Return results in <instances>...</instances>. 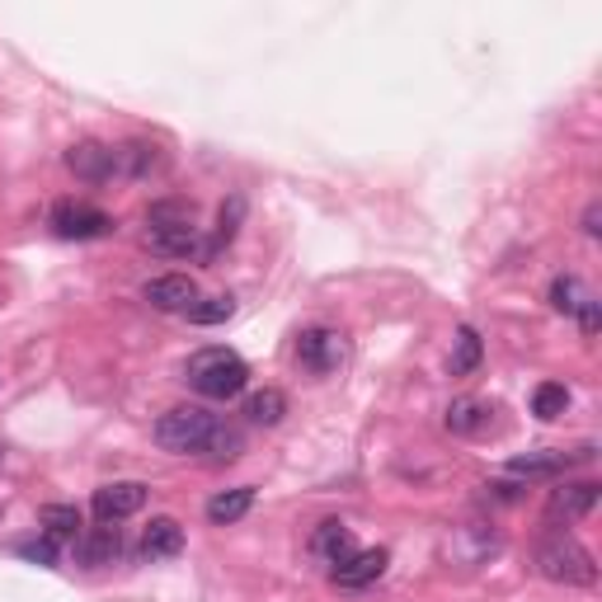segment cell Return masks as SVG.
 Listing matches in <instances>:
<instances>
[{"label": "cell", "instance_id": "cell-1", "mask_svg": "<svg viewBox=\"0 0 602 602\" xmlns=\"http://www.w3.org/2000/svg\"><path fill=\"white\" fill-rule=\"evenodd\" d=\"M147 250L165 254V260H189V254H203V236L193 226V203H179V198H165L147 212Z\"/></svg>", "mask_w": 602, "mask_h": 602}, {"label": "cell", "instance_id": "cell-2", "mask_svg": "<svg viewBox=\"0 0 602 602\" xmlns=\"http://www.w3.org/2000/svg\"><path fill=\"white\" fill-rule=\"evenodd\" d=\"M184 381H189L203 400H236L250 381V367H246V358L231 353V349H203V353L189 358Z\"/></svg>", "mask_w": 602, "mask_h": 602}, {"label": "cell", "instance_id": "cell-3", "mask_svg": "<svg viewBox=\"0 0 602 602\" xmlns=\"http://www.w3.org/2000/svg\"><path fill=\"white\" fill-rule=\"evenodd\" d=\"M217 414L203 410V405H175L155 419V442L161 452H175V456H193V452H208L212 434H217Z\"/></svg>", "mask_w": 602, "mask_h": 602}, {"label": "cell", "instance_id": "cell-4", "mask_svg": "<svg viewBox=\"0 0 602 602\" xmlns=\"http://www.w3.org/2000/svg\"><path fill=\"white\" fill-rule=\"evenodd\" d=\"M537 569L547 575L551 584H569V589H589L598 579V565H593V551L584 541L555 532L537 547Z\"/></svg>", "mask_w": 602, "mask_h": 602}, {"label": "cell", "instance_id": "cell-5", "mask_svg": "<svg viewBox=\"0 0 602 602\" xmlns=\"http://www.w3.org/2000/svg\"><path fill=\"white\" fill-rule=\"evenodd\" d=\"M297 363L315 372V377H329V372H339L343 363H349V339L339 335V329H329V325H311V329H301V339H297Z\"/></svg>", "mask_w": 602, "mask_h": 602}, {"label": "cell", "instance_id": "cell-6", "mask_svg": "<svg viewBox=\"0 0 602 602\" xmlns=\"http://www.w3.org/2000/svg\"><path fill=\"white\" fill-rule=\"evenodd\" d=\"M52 236H62V240H99V236H113V217H109V212H99V208H90V203L66 198V203L52 208Z\"/></svg>", "mask_w": 602, "mask_h": 602}, {"label": "cell", "instance_id": "cell-7", "mask_svg": "<svg viewBox=\"0 0 602 602\" xmlns=\"http://www.w3.org/2000/svg\"><path fill=\"white\" fill-rule=\"evenodd\" d=\"M90 509H95V518L113 527V523H123V518H133V513L147 509V485L141 480H113V485H99L95 499H90Z\"/></svg>", "mask_w": 602, "mask_h": 602}, {"label": "cell", "instance_id": "cell-8", "mask_svg": "<svg viewBox=\"0 0 602 602\" xmlns=\"http://www.w3.org/2000/svg\"><path fill=\"white\" fill-rule=\"evenodd\" d=\"M66 170L85 184H104L118 175V151L104 147V141H76V147L66 151Z\"/></svg>", "mask_w": 602, "mask_h": 602}, {"label": "cell", "instance_id": "cell-9", "mask_svg": "<svg viewBox=\"0 0 602 602\" xmlns=\"http://www.w3.org/2000/svg\"><path fill=\"white\" fill-rule=\"evenodd\" d=\"M386 565H391V555H386L381 547H372V551H353L343 565H335L329 569V579L339 584V589H372L381 575H386Z\"/></svg>", "mask_w": 602, "mask_h": 602}, {"label": "cell", "instance_id": "cell-10", "mask_svg": "<svg viewBox=\"0 0 602 602\" xmlns=\"http://www.w3.org/2000/svg\"><path fill=\"white\" fill-rule=\"evenodd\" d=\"M141 297H147L155 311H165V315H189L193 301H198V283L189 274H165V278H151Z\"/></svg>", "mask_w": 602, "mask_h": 602}, {"label": "cell", "instance_id": "cell-11", "mask_svg": "<svg viewBox=\"0 0 602 602\" xmlns=\"http://www.w3.org/2000/svg\"><path fill=\"white\" fill-rule=\"evenodd\" d=\"M593 448H579V452H537V456H513L509 462V476L513 480H547V476H565L575 462H589Z\"/></svg>", "mask_w": 602, "mask_h": 602}, {"label": "cell", "instance_id": "cell-12", "mask_svg": "<svg viewBox=\"0 0 602 602\" xmlns=\"http://www.w3.org/2000/svg\"><path fill=\"white\" fill-rule=\"evenodd\" d=\"M598 504V485L593 480H569L561 485V490H551V504H547V518L551 523H579L584 513H593Z\"/></svg>", "mask_w": 602, "mask_h": 602}, {"label": "cell", "instance_id": "cell-13", "mask_svg": "<svg viewBox=\"0 0 602 602\" xmlns=\"http://www.w3.org/2000/svg\"><path fill=\"white\" fill-rule=\"evenodd\" d=\"M353 551H358V547H353V532H349V527H343L339 518H325V523L311 532V555H315L321 565H329V569L343 565Z\"/></svg>", "mask_w": 602, "mask_h": 602}, {"label": "cell", "instance_id": "cell-14", "mask_svg": "<svg viewBox=\"0 0 602 602\" xmlns=\"http://www.w3.org/2000/svg\"><path fill=\"white\" fill-rule=\"evenodd\" d=\"M184 551V527L175 518H151L147 523V532H141V555L147 561H170V555H179Z\"/></svg>", "mask_w": 602, "mask_h": 602}, {"label": "cell", "instance_id": "cell-15", "mask_svg": "<svg viewBox=\"0 0 602 602\" xmlns=\"http://www.w3.org/2000/svg\"><path fill=\"white\" fill-rule=\"evenodd\" d=\"M442 424H448V434H456V438H476V434H485V424H490V405L476 396H462L448 405V419Z\"/></svg>", "mask_w": 602, "mask_h": 602}, {"label": "cell", "instance_id": "cell-16", "mask_svg": "<svg viewBox=\"0 0 602 602\" xmlns=\"http://www.w3.org/2000/svg\"><path fill=\"white\" fill-rule=\"evenodd\" d=\"M250 509H254V490H250V485H236V490H222V494L208 499V523H212V527L240 523Z\"/></svg>", "mask_w": 602, "mask_h": 602}, {"label": "cell", "instance_id": "cell-17", "mask_svg": "<svg viewBox=\"0 0 602 602\" xmlns=\"http://www.w3.org/2000/svg\"><path fill=\"white\" fill-rule=\"evenodd\" d=\"M80 561L85 565H113L118 561V551H123V537H118V527H104L99 523L90 537H80Z\"/></svg>", "mask_w": 602, "mask_h": 602}, {"label": "cell", "instance_id": "cell-18", "mask_svg": "<svg viewBox=\"0 0 602 602\" xmlns=\"http://www.w3.org/2000/svg\"><path fill=\"white\" fill-rule=\"evenodd\" d=\"M480 358H485V343L480 335L471 325L456 329V339H452V358H448V367H452V377H471V372L480 367Z\"/></svg>", "mask_w": 602, "mask_h": 602}, {"label": "cell", "instance_id": "cell-19", "mask_svg": "<svg viewBox=\"0 0 602 602\" xmlns=\"http://www.w3.org/2000/svg\"><path fill=\"white\" fill-rule=\"evenodd\" d=\"M38 523H42V537H52V541H76L80 537V509L76 504H48L38 513Z\"/></svg>", "mask_w": 602, "mask_h": 602}, {"label": "cell", "instance_id": "cell-20", "mask_svg": "<svg viewBox=\"0 0 602 602\" xmlns=\"http://www.w3.org/2000/svg\"><path fill=\"white\" fill-rule=\"evenodd\" d=\"M246 414H250V424L274 428V424H283V414H288V396L274 391V386H264V391H254L246 400Z\"/></svg>", "mask_w": 602, "mask_h": 602}, {"label": "cell", "instance_id": "cell-21", "mask_svg": "<svg viewBox=\"0 0 602 602\" xmlns=\"http://www.w3.org/2000/svg\"><path fill=\"white\" fill-rule=\"evenodd\" d=\"M569 410V391L561 381H541L537 391H532V414L541 424H551V419H561V414Z\"/></svg>", "mask_w": 602, "mask_h": 602}, {"label": "cell", "instance_id": "cell-22", "mask_svg": "<svg viewBox=\"0 0 602 602\" xmlns=\"http://www.w3.org/2000/svg\"><path fill=\"white\" fill-rule=\"evenodd\" d=\"M161 165V155H155V147H147V141H127V147H118V175H151V170Z\"/></svg>", "mask_w": 602, "mask_h": 602}, {"label": "cell", "instance_id": "cell-23", "mask_svg": "<svg viewBox=\"0 0 602 602\" xmlns=\"http://www.w3.org/2000/svg\"><path fill=\"white\" fill-rule=\"evenodd\" d=\"M236 315V297H198L193 301V311H189V321L193 325H226Z\"/></svg>", "mask_w": 602, "mask_h": 602}, {"label": "cell", "instance_id": "cell-24", "mask_svg": "<svg viewBox=\"0 0 602 602\" xmlns=\"http://www.w3.org/2000/svg\"><path fill=\"white\" fill-rule=\"evenodd\" d=\"M584 301H589V292H584V283L575 278V274H561L551 283V306L555 311H565V315H575Z\"/></svg>", "mask_w": 602, "mask_h": 602}, {"label": "cell", "instance_id": "cell-25", "mask_svg": "<svg viewBox=\"0 0 602 602\" xmlns=\"http://www.w3.org/2000/svg\"><path fill=\"white\" fill-rule=\"evenodd\" d=\"M240 448H246V438H240V428H226V424H217V434H212L208 452L217 456V462H236V456H240Z\"/></svg>", "mask_w": 602, "mask_h": 602}, {"label": "cell", "instance_id": "cell-26", "mask_svg": "<svg viewBox=\"0 0 602 602\" xmlns=\"http://www.w3.org/2000/svg\"><path fill=\"white\" fill-rule=\"evenodd\" d=\"M24 555V561H34V565H57V541L52 537H34V541H20V547H14Z\"/></svg>", "mask_w": 602, "mask_h": 602}, {"label": "cell", "instance_id": "cell-27", "mask_svg": "<svg viewBox=\"0 0 602 602\" xmlns=\"http://www.w3.org/2000/svg\"><path fill=\"white\" fill-rule=\"evenodd\" d=\"M579 315V329H584V335H598V325H602V311H598V297H589V301H584V306L575 311Z\"/></svg>", "mask_w": 602, "mask_h": 602}, {"label": "cell", "instance_id": "cell-28", "mask_svg": "<svg viewBox=\"0 0 602 602\" xmlns=\"http://www.w3.org/2000/svg\"><path fill=\"white\" fill-rule=\"evenodd\" d=\"M584 231H589V236H598V203H593L589 212H584Z\"/></svg>", "mask_w": 602, "mask_h": 602}]
</instances>
